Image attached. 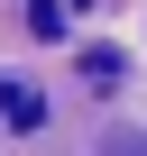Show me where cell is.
<instances>
[{"instance_id": "obj_1", "label": "cell", "mask_w": 147, "mask_h": 156, "mask_svg": "<svg viewBox=\"0 0 147 156\" xmlns=\"http://www.w3.org/2000/svg\"><path fill=\"white\" fill-rule=\"evenodd\" d=\"M0 119H9V129H37V119H46V101H37L28 83H0Z\"/></svg>"}, {"instance_id": "obj_2", "label": "cell", "mask_w": 147, "mask_h": 156, "mask_svg": "<svg viewBox=\"0 0 147 156\" xmlns=\"http://www.w3.org/2000/svg\"><path fill=\"white\" fill-rule=\"evenodd\" d=\"M28 19H37V37H55V28L74 19V0H37V9H28Z\"/></svg>"}]
</instances>
